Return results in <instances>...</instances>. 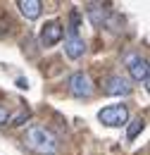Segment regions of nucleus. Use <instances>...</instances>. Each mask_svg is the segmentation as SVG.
<instances>
[{"instance_id": "1", "label": "nucleus", "mask_w": 150, "mask_h": 155, "mask_svg": "<svg viewBox=\"0 0 150 155\" xmlns=\"http://www.w3.org/2000/svg\"><path fill=\"white\" fill-rule=\"evenodd\" d=\"M24 146L29 150H34L38 155H53L57 150V136L48 129V127H41V124H34L26 129L24 134Z\"/></svg>"}, {"instance_id": "8", "label": "nucleus", "mask_w": 150, "mask_h": 155, "mask_svg": "<svg viewBox=\"0 0 150 155\" xmlns=\"http://www.w3.org/2000/svg\"><path fill=\"white\" fill-rule=\"evenodd\" d=\"M129 72H131L133 81L148 84V79H150V69H148V62H145L143 58H136V55H131V58H129Z\"/></svg>"}, {"instance_id": "2", "label": "nucleus", "mask_w": 150, "mask_h": 155, "mask_svg": "<svg viewBox=\"0 0 150 155\" xmlns=\"http://www.w3.org/2000/svg\"><path fill=\"white\" fill-rule=\"evenodd\" d=\"M69 91H72V96L76 98H91L95 91L93 86V79L88 77L86 72H76L69 77Z\"/></svg>"}, {"instance_id": "5", "label": "nucleus", "mask_w": 150, "mask_h": 155, "mask_svg": "<svg viewBox=\"0 0 150 155\" xmlns=\"http://www.w3.org/2000/svg\"><path fill=\"white\" fill-rule=\"evenodd\" d=\"M83 50H86L83 38L79 36V31H76V29L69 26V34H67V38H64V53H67L72 60H76V58H81V55H83Z\"/></svg>"}, {"instance_id": "3", "label": "nucleus", "mask_w": 150, "mask_h": 155, "mask_svg": "<svg viewBox=\"0 0 150 155\" xmlns=\"http://www.w3.org/2000/svg\"><path fill=\"white\" fill-rule=\"evenodd\" d=\"M98 119L107 127H122L129 122V110L124 105H110V107H103L98 112Z\"/></svg>"}, {"instance_id": "9", "label": "nucleus", "mask_w": 150, "mask_h": 155, "mask_svg": "<svg viewBox=\"0 0 150 155\" xmlns=\"http://www.w3.org/2000/svg\"><path fill=\"white\" fill-rule=\"evenodd\" d=\"M17 5H19L21 15H24L26 19H36V17H41V10H43L41 0H19Z\"/></svg>"}, {"instance_id": "7", "label": "nucleus", "mask_w": 150, "mask_h": 155, "mask_svg": "<svg viewBox=\"0 0 150 155\" xmlns=\"http://www.w3.org/2000/svg\"><path fill=\"white\" fill-rule=\"evenodd\" d=\"M103 91L107 96H129L131 93V84L122 77H110L105 84H103Z\"/></svg>"}, {"instance_id": "11", "label": "nucleus", "mask_w": 150, "mask_h": 155, "mask_svg": "<svg viewBox=\"0 0 150 155\" xmlns=\"http://www.w3.org/2000/svg\"><path fill=\"white\" fill-rule=\"evenodd\" d=\"M7 119H10V112H7V107H2V105H0V124H7Z\"/></svg>"}, {"instance_id": "4", "label": "nucleus", "mask_w": 150, "mask_h": 155, "mask_svg": "<svg viewBox=\"0 0 150 155\" xmlns=\"http://www.w3.org/2000/svg\"><path fill=\"white\" fill-rule=\"evenodd\" d=\"M88 17L93 21L95 26H110V24H119V19L114 17L112 12L105 7V5H100V2H91L88 5Z\"/></svg>"}, {"instance_id": "6", "label": "nucleus", "mask_w": 150, "mask_h": 155, "mask_svg": "<svg viewBox=\"0 0 150 155\" xmlns=\"http://www.w3.org/2000/svg\"><path fill=\"white\" fill-rule=\"evenodd\" d=\"M62 36H64V31H62V24H60V21H48V24L41 29V43H43L45 48L55 45Z\"/></svg>"}, {"instance_id": "10", "label": "nucleus", "mask_w": 150, "mask_h": 155, "mask_svg": "<svg viewBox=\"0 0 150 155\" xmlns=\"http://www.w3.org/2000/svg\"><path fill=\"white\" fill-rule=\"evenodd\" d=\"M143 127H145V122L138 117V119H131V124H129V131H126V138H136V136L143 131Z\"/></svg>"}]
</instances>
